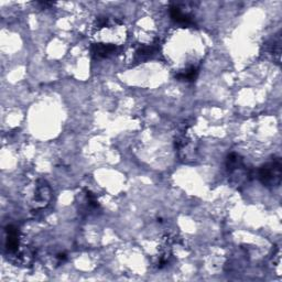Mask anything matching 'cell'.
<instances>
[{
    "label": "cell",
    "instance_id": "5b68a950",
    "mask_svg": "<svg viewBox=\"0 0 282 282\" xmlns=\"http://www.w3.org/2000/svg\"><path fill=\"white\" fill-rule=\"evenodd\" d=\"M198 75V68L197 66H190L189 69L185 71H181L180 73L176 74V79L179 81H184V82H193Z\"/></svg>",
    "mask_w": 282,
    "mask_h": 282
},
{
    "label": "cell",
    "instance_id": "277c9868",
    "mask_svg": "<svg viewBox=\"0 0 282 282\" xmlns=\"http://www.w3.org/2000/svg\"><path fill=\"white\" fill-rule=\"evenodd\" d=\"M92 53L96 58H108L110 55L117 52L118 47L116 44L106 43H95L92 46Z\"/></svg>",
    "mask_w": 282,
    "mask_h": 282
},
{
    "label": "cell",
    "instance_id": "8992f818",
    "mask_svg": "<svg viewBox=\"0 0 282 282\" xmlns=\"http://www.w3.org/2000/svg\"><path fill=\"white\" fill-rule=\"evenodd\" d=\"M58 259H59V260H62L63 261V260H65V259H66V255H65V253H59Z\"/></svg>",
    "mask_w": 282,
    "mask_h": 282
},
{
    "label": "cell",
    "instance_id": "7a4b0ae2",
    "mask_svg": "<svg viewBox=\"0 0 282 282\" xmlns=\"http://www.w3.org/2000/svg\"><path fill=\"white\" fill-rule=\"evenodd\" d=\"M6 233H7V237H6V249L9 252H17L20 244L19 230L14 225H8L6 227Z\"/></svg>",
    "mask_w": 282,
    "mask_h": 282
},
{
    "label": "cell",
    "instance_id": "6da1fadb",
    "mask_svg": "<svg viewBox=\"0 0 282 282\" xmlns=\"http://www.w3.org/2000/svg\"><path fill=\"white\" fill-rule=\"evenodd\" d=\"M258 178L264 186H279L282 180V163L280 158H274L263 164L258 171Z\"/></svg>",
    "mask_w": 282,
    "mask_h": 282
},
{
    "label": "cell",
    "instance_id": "3957f363",
    "mask_svg": "<svg viewBox=\"0 0 282 282\" xmlns=\"http://www.w3.org/2000/svg\"><path fill=\"white\" fill-rule=\"evenodd\" d=\"M170 16L172 18L173 21H175L176 24L182 25V26H194V20H193V17L191 15L183 14L181 11V9L176 5H172L170 8Z\"/></svg>",
    "mask_w": 282,
    "mask_h": 282
}]
</instances>
